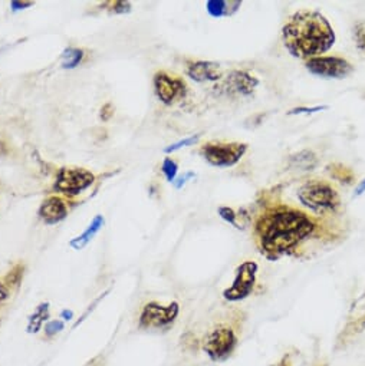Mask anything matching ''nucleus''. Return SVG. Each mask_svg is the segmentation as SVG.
<instances>
[{
	"label": "nucleus",
	"mask_w": 365,
	"mask_h": 366,
	"mask_svg": "<svg viewBox=\"0 0 365 366\" xmlns=\"http://www.w3.org/2000/svg\"><path fill=\"white\" fill-rule=\"evenodd\" d=\"M315 225L302 212L279 207L259 220L256 233L260 249L270 258H277L308 237Z\"/></svg>",
	"instance_id": "f257e3e1"
},
{
	"label": "nucleus",
	"mask_w": 365,
	"mask_h": 366,
	"mask_svg": "<svg viewBox=\"0 0 365 366\" xmlns=\"http://www.w3.org/2000/svg\"><path fill=\"white\" fill-rule=\"evenodd\" d=\"M282 37L289 54L306 61L321 57L335 42L333 26L325 16L314 10H301L292 14L284 26Z\"/></svg>",
	"instance_id": "f03ea898"
},
{
	"label": "nucleus",
	"mask_w": 365,
	"mask_h": 366,
	"mask_svg": "<svg viewBox=\"0 0 365 366\" xmlns=\"http://www.w3.org/2000/svg\"><path fill=\"white\" fill-rule=\"evenodd\" d=\"M297 194L305 207L318 214L334 213L341 204L337 190L322 180H309L304 183Z\"/></svg>",
	"instance_id": "7ed1b4c3"
},
{
	"label": "nucleus",
	"mask_w": 365,
	"mask_h": 366,
	"mask_svg": "<svg viewBox=\"0 0 365 366\" xmlns=\"http://www.w3.org/2000/svg\"><path fill=\"white\" fill-rule=\"evenodd\" d=\"M237 335L229 325H217L203 339V349L215 362L228 359L236 349Z\"/></svg>",
	"instance_id": "20e7f679"
},
{
	"label": "nucleus",
	"mask_w": 365,
	"mask_h": 366,
	"mask_svg": "<svg viewBox=\"0 0 365 366\" xmlns=\"http://www.w3.org/2000/svg\"><path fill=\"white\" fill-rule=\"evenodd\" d=\"M245 143H207L200 148V155L213 167H232L246 154Z\"/></svg>",
	"instance_id": "39448f33"
},
{
	"label": "nucleus",
	"mask_w": 365,
	"mask_h": 366,
	"mask_svg": "<svg viewBox=\"0 0 365 366\" xmlns=\"http://www.w3.org/2000/svg\"><path fill=\"white\" fill-rule=\"evenodd\" d=\"M256 274H257V265L252 260L243 261L241 265L237 266L235 281L230 287L223 292L226 301L229 302H239L246 299L248 296L253 292L256 285Z\"/></svg>",
	"instance_id": "423d86ee"
},
{
	"label": "nucleus",
	"mask_w": 365,
	"mask_h": 366,
	"mask_svg": "<svg viewBox=\"0 0 365 366\" xmlns=\"http://www.w3.org/2000/svg\"><path fill=\"white\" fill-rule=\"evenodd\" d=\"M180 313L177 302L163 306L157 302L147 303L140 315V327L143 329H166L175 323Z\"/></svg>",
	"instance_id": "0eeeda50"
},
{
	"label": "nucleus",
	"mask_w": 365,
	"mask_h": 366,
	"mask_svg": "<svg viewBox=\"0 0 365 366\" xmlns=\"http://www.w3.org/2000/svg\"><path fill=\"white\" fill-rule=\"evenodd\" d=\"M95 176L85 168H61L57 176L55 190L65 196H78L92 185Z\"/></svg>",
	"instance_id": "6e6552de"
},
{
	"label": "nucleus",
	"mask_w": 365,
	"mask_h": 366,
	"mask_svg": "<svg viewBox=\"0 0 365 366\" xmlns=\"http://www.w3.org/2000/svg\"><path fill=\"white\" fill-rule=\"evenodd\" d=\"M306 69L310 74L328 79H342L354 71L353 65L339 57H317L308 59Z\"/></svg>",
	"instance_id": "1a4fd4ad"
},
{
	"label": "nucleus",
	"mask_w": 365,
	"mask_h": 366,
	"mask_svg": "<svg viewBox=\"0 0 365 366\" xmlns=\"http://www.w3.org/2000/svg\"><path fill=\"white\" fill-rule=\"evenodd\" d=\"M154 90L163 103L171 105V103L184 98L187 85L181 78L161 71L154 75Z\"/></svg>",
	"instance_id": "9d476101"
},
{
	"label": "nucleus",
	"mask_w": 365,
	"mask_h": 366,
	"mask_svg": "<svg viewBox=\"0 0 365 366\" xmlns=\"http://www.w3.org/2000/svg\"><path fill=\"white\" fill-rule=\"evenodd\" d=\"M259 79L248 71H232L223 82V90L232 96H249L257 88Z\"/></svg>",
	"instance_id": "9b49d317"
},
{
	"label": "nucleus",
	"mask_w": 365,
	"mask_h": 366,
	"mask_svg": "<svg viewBox=\"0 0 365 366\" xmlns=\"http://www.w3.org/2000/svg\"><path fill=\"white\" fill-rule=\"evenodd\" d=\"M187 75L196 82H216L221 78V68L219 63L197 61L190 63L187 68Z\"/></svg>",
	"instance_id": "f8f14e48"
},
{
	"label": "nucleus",
	"mask_w": 365,
	"mask_h": 366,
	"mask_svg": "<svg viewBox=\"0 0 365 366\" xmlns=\"http://www.w3.org/2000/svg\"><path fill=\"white\" fill-rule=\"evenodd\" d=\"M39 216L46 224H58L68 216L66 203L61 197L52 196L42 203Z\"/></svg>",
	"instance_id": "ddd939ff"
},
{
	"label": "nucleus",
	"mask_w": 365,
	"mask_h": 366,
	"mask_svg": "<svg viewBox=\"0 0 365 366\" xmlns=\"http://www.w3.org/2000/svg\"><path fill=\"white\" fill-rule=\"evenodd\" d=\"M103 223H106V220H103L102 216H99V214L95 216L94 220L91 221V224L88 225V227H86V230L81 236L71 240V243H69L71 244V247H74L75 250L83 249L86 244H88L97 236V233L103 227Z\"/></svg>",
	"instance_id": "4468645a"
},
{
	"label": "nucleus",
	"mask_w": 365,
	"mask_h": 366,
	"mask_svg": "<svg viewBox=\"0 0 365 366\" xmlns=\"http://www.w3.org/2000/svg\"><path fill=\"white\" fill-rule=\"evenodd\" d=\"M318 165V159L314 151H301L298 154H295L290 156L289 160V167L293 170L299 171H312Z\"/></svg>",
	"instance_id": "2eb2a0df"
},
{
	"label": "nucleus",
	"mask_w": 365,
	"mask_h": 366,
	"mask_svg": "<svg viewBox=\"0 0 365 366\" xmlns=\"http://www.w3.org/2000/svg\"><path fill=\"white\" fill-rule=\"evenodd\" d=\"M207 12L213 17H226L235 14L240 6L241 2H228V0H210L207 2Z\"/></svg>",
	"instance_id": "dca6fc26"
},
{
	"label": "nucleus",
	"mask_w": 365,
	"mask_h": 366,
	"mask_svg": "<svg viewBox=\"0 0 365 366\" xmlns=\"http://www.w3.org/2000/svg\"><path fill=\"white\" fill-rule=\"evenodd\" d=\"M49 318V303H41L37 310L33 312V315L29 318L28 330L30 334H37L41 330L45 321Z\"/></svg>",
	"instance_id": "f3484780"
},
{
	"label": "nucleus",
	"mask_w": 365,
	"mask_h": 366,
	"mask_svg": "<svg viewBox=\"0 0 365 366\" xmlns=\"http://www.w3.org/2000/svg\"><path fill=\"white\" fill-rule=\"evenodd\" d=\"M329 176H331L333 179L338 180L339 183H345V184H351L354 180H355V176H354V171L348 167H345L342 164H331L326 167Z\"/></svg>",
	"instance_id": "a211bd4d"
},
{
	"label": "nucleus",
	"mask_w": 365,
	"mask_h": 366,
	"mask_svg": "<svg viewBox=\"0 0 365 366\" xmlns=\"http://www.w3.org/2000/svg\"><path fill=\"white\" fill-rule=\"evenodd\" d=\"M83 59V50L78 48H68L62 54V68L74 69Z\"/></svg>",
	"instance_id": "6ab92c4d"
},
{
	"label": "nucleus",
	"mask_w": 365,
	"mask_h": 366,
	"mask_svg": "<svg viewBox=\"0 0 365 366\" xmlns=\"http://www.w3.org/2000/svg\"><path fill=\"white\" fill-rule=\"evenodd\" d=\"M22 277H23V266L22 265H17L5 277V285L8 287H17V286H19L21 281H22Z\"/></svg>",
	"instance_id": "aec40b11"
},
{
	"label": "nucleus",
	"mask_w": 365,
	"mask_h": 366,
	"mask_svg": "<svg viewBox=\"0 0 365 366\" xmlns=\"http://www.w3.org/2000/svg\"><path fill=\"white\" fill-rule=\"evenodd\" d=\"M177 170H179V165L175 160H171V159H166L163 161V165H161V171L163 174L166 176L167 181L170 183H175V179L177 176Z\"/></svg>",
	"instance_id": "412c9836"
},
{
	"label": "nucleus",
	"mask_w": 365,
	"mask_h": 366,
	"mask_svg": "<svg viewBox=\"0 0 365 366\" xmlns=\"http://www.w3.org/2000/svg\"><path fill=\"white\" fill-rule=\"evenodd\" d=\"M199 138H200V135H191V136H187V138H184V139H180L179 143H175V144L168 145L164 151H166L167 154H170V152H175V151H177V150H180V148L190 147V145L196 144V143L199 141Z\"/></svg>",
	"instance_id": "4be33fe9"
},
{
	"label": "nucleus",
	"mask_w": 365,
	"mask_h": 366,
	"mask_svg": "<svg viewBox=\"0 0 365 366\" xmlns=\"http://www.w3.org/2000/svg\"><path fill=\"white\" fill-rule=\"evenodd\" d=\"M354 39L357 43V48L362 50L365 54V21H361L354 28Z\"/></svg>",
	"instance_id": "5701e85b"
},
{
	"label": "nucleus",
	"mask_w": 365,
	"mask_h": 366,
	"mask_svg": "<svg viewBox=\"0 0 365 366\" xmlns=\"http://www.w3.org/2000/svg\"><path fill=\"white\" fill-rule=\"evenodd\" d=\"M219 214H220V217H221L224 221H228L229 224L235 225L236 229H240V227H239V223H237V217H239V216H236V213H235L233 208H230V207H219Z\"/></svg>",
	"instance_id": "b1692460"
},
{
	"label": "nucleus",
	"mask_w": 365,
	"mask_h": 366,
	"mask_svg": "<svg viewBox=\"0 0 365 366\" xmlns=\"http://www.w3.org/2000/svg\"><path fill=\"white\" fill-rule=\"evenodd\" d=\"M62 329H63V322L52 321L45 326V335H46V338H52V336H55L57 334H59Z\"/></svg>",
	"instance_id": "393cba45"
},
{
	"label": "nucleus",
	"mask_w": 365,
	"mask_h": 366,
	"mask_svg": "<svg viewBox=\"0 0 365 366\" xmlns=\"http://www.w3.org/2000/svg\"><path fill=\"white\" fill-rule=\"evenodd\" d=\"M328 110L326 105L324 107H312V108H306V107H299V108H293L289 111V115H298V114H314V112H319V111H325Z\"/></svg>",
	"instance_id": "a878e982"
},
{
	"label": "nucleus",
	"mask_w": 365,
	"mask_h": 366,
	"mask_svg": "<svg viewBox=\"0 0 365 366\" xmlns=\"http://www.w3.org/2000/svg\"><path fill=\"white\" fill-rule=\"evenodd\" d=\"M108 5L112 6L111 10H112L114 13H127V12H130V9H131L130 2H115V3H108Z\"/></svg>",
	"instance_id": "bb28decb"
},
{
	"label": "nucleus",
	"mask_w": 365,
	"mask_h": 366,
	"mask_svg": "<svg viewBox=\"0 0 365 366\" xmlns=\"http://www.w3.org/2000/svg\"><path fill=\"white\" fill-rule=\"evenodd\" d=\"M112 115H114L112 105H111V103H106V105H103L102 110H101V118H102V121H108Z\"/></svg>",
	"instance_id": "cd10ccee"
},
{
	"label": "nucleus",
	"mask_w": 365,
	"mask_h": 366,
	"mask_svg": "<svg viewBox=\"0 0 365 366\" xmlns=\"http://www.w3.org/2000/svg\"><path fill=\"white\" fill-rule=\"evenodd\" d=\"M9 287L3 282H0V303H3L9 298Z\"/></svg>",
	"instance_id": "c85d7f7f"
},
{
	"label": "nucleus",
	"mask_w": 365,
	"mask_h": 366,
	"mask_svg": "<svg viewBox=\"0 0 365 366\" xmlns=\"http://www.w3.org/2000/svg\"><path fill=\"white\" fill-rule=\"evenodd\" d=\"M191 177H195V174H193V172H187L184 177H180V179H179V183H176V188H181V185L186 184L187 179H191Z\"/></svg>",
	"instance_id": "c756f323"
},
{
	"label": "nucleus",
	"mask_w": 365,
	"mask_h": 366,
	"mask_svg": "<svg viewBox=\"0 0 365 366\" xmlns=\"http://www.w3.org/2000/svg\"><path fill=\"white\" fill-rule=\"evenodd\" d=\"M365 193V180H362L359 184H358V187L355 188V196H361V194H364Z\"/></svg>",
	"instance_id": "7c9ffc66"
},
{
	"label": "nucleus",
	"mask_w": 365,
	"mask_h": 366,
	"mask_svg": "<svg viewBox=\"0 0 365 366\" xmlns=\"http://www.w3.org/2000/svg\"><path fill=\"white\" fill-rule=\"evenodd\" d=\"M33 3L32 2H26V3H21V2H12V8L13 10H16V8H28V6H32Z\"/></svg>",
	"instance_id": "2f4dec72"
},
{
	"label": "nucleus",
	"mask_w": 365,
	"mask_h": 366,
	"mask_svg": "<svg viewBox=\"0 0 365 366\" xmlns=\"http://www.w3.org/2000/svg\"><path fill=\"white\" fill-rule=\"evenodd\" d=\"M277 366H290V363L286 360V358H284V360L281 363H277Z\"/></svg>",
	"instance_id": "473e14b6"
},
{
	"label": "nucleus",
	"mask_w": 365,
	"mask_h": 366,
	"mask_svg": "<svg viewBox=\"0 0 365 366\" xmlns=\"http://www.w3.org/2000/svg\"><path fill=\"white\" fill-rule=\"evenodd\" d=\"M62 316H65V318H72V312H62Z\"/></svg>",
	"instance_id": "72a5a7b5"
},
{
	"label": "nucleus",
	"mask_w": 365,
	"mask_h": 366,
	"mask_svg": "<svg viewBox=\"0 0 365 366\" xmlns=\"http://www.w3.org/2000/svg\"><path fill=\"white\" fill-rule=\"evenodd\" d=\"M97 360H98V358H97V359H94L91 363H88V366H95V365H97Z\"/></svg>",
	"instance_id": "f704fd0d"
},
{
	"label": "nucleus",
	"mask_w": 365,
	"mask_h": 366,
	"mask_svg": "<svg viewBox=\"0 0 365 366\" xmlns=\"http://www.w3.org/2000/svg\"><path fill=\"white\" fill-rule=\"evenodd\" d=\"M318 366H325V365H318Z\"/></svg>",
	"instance_id": "c9c22d12"
}]
</instances>
